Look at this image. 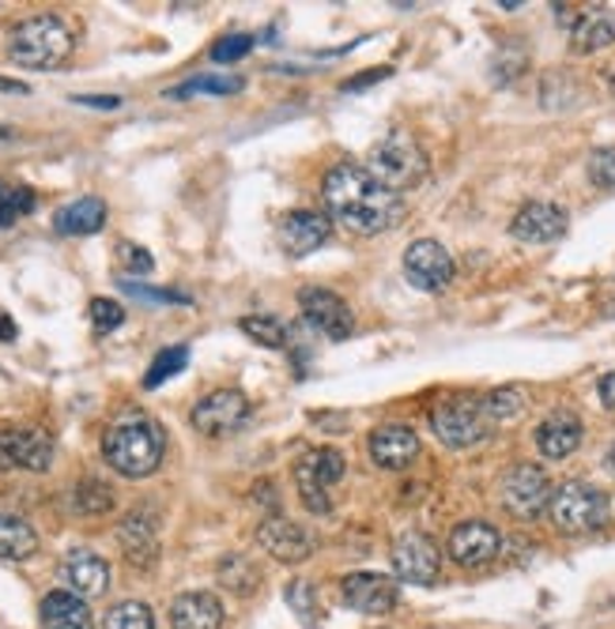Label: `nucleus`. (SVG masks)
Masks as SVG:
<instances>
[{"label": "nucleus", "mask_w": 615, "mask_h": 629, "mask_svg": "<svg viewBox=\"0 0 615 629\" xmlns=\"http://www.w3.org/2000/svg\"><path fill=\"white\" fill-rule=\"evenodd\" d=\"M582 419L574 411H551L548 419L536 427V449L548 460H567L582 445Z\"/></svg>", "instance_id": "obj_21"}, {"label": "nucleus", "mask_w": 615, "mask_h": 629, "mask_svg": "<svg viewBox=\"0 0 615 629\" xmlns=\"http://www.w3.org/2000/svg\"><path fill=\"white\" fill-rule=\"evenodd\" d=\"M483 415H487V422H514L525 415V388L517 385H503L495 388V393L483 396Z\"/></svg>", "instance_id": "obj_28"}, {"label": "nucleus", "mask_w": 615, "mask_h": 629, "mask_svg": "<svg viewBox=\"0 0 615 629\" xmlns=\"http://www.w3.org/2000/svg\"><path fill=\"white\" fill-rule=\"evenodd\" d=\"M171 629H223V599L212 592H182L171 604Z\"/></svg>", "instance_id": "obj_22"}, {"label": "nucleus", "mask_w": 615, "mask_h": 629, "mask_svg": "<svg viewBox=\"0 0 615 629\" xmlns=\"http://www.w3.org/2000/svg\"><path fill=\"white\" fill-rule=\"evenodd\" d=\"M393 570L404 584H435L438 570H442L438 543L427 531H400L393 543Z\"/></svg>", "instance_id": "obj_12"}, {"label": "nucleus", "mask_w": 615, "mask_h": 629, "mask_svg": "<svg viewBox=\"0 0 615 629\" xmlns=\"http://www.w3.org/2000/svg\"><path fill=\"white\" fill-rule=\"evenodd\" d=\"M166 453V433L155 419L140 411L121 415L113 427L102 433V456L118 475L125 478H147L160 472Z\"/></svg>", "instance_id": "obj_2"}, {"label": "nucleus", "mask_w": 615, "mask_h": 629, "mask_svg": "<svg viewBox=\"0 0 615 629\" xmlns=\"http://www.w3.org/2000/svg\"><path fill=\"white\" fill-rule=\"evenodd\" d=\"M102 629H155V615L140 599H125V604H113L102 615Z\"/></svg>", "instance_id": "obj_32"}, {"label": "nucleus", "mask_w": 615, "mask_h": 629, "mask_svg": "<svg viewBox=\"0 0 615 629\" xmlns=\"http://www.w3.org/2000/svg\"><path fill=\"white\" fill-rule=\"evenodd\" d=\"M284 599H287V607L298 615V622L303 626H314V584L310 581H292L287 584V592H284Z\"/></svg>", "instance_id": "obj_35"}, {"label": "nucleus", "mask_w": 615, "mask_h": 629, "mask_svg": "<svg viewBox=\"0 0 615 629\" xmlns=\"http://www.w3.org/2000/svg\"><path fill=\"white\" fill-rule=\"evenodd\" d=\"M42 629H95V618L87 610V599L57 588L42 599Z\"/></svg>", "instance_id": "obj_26"}, {"label": "nucleus", "mask_w": 615, "mask_h": 629, "mask_svg": "<svg viewBox=\"0 0 615 629\" xmlns=\"http://www.w3.org/2000/svg\"><path fill=\"white\" fill-rule=\"evenodd\" d=\"M73 53V31L61 15H31L8 34V57L20 68H57Z\"/></svg>", "instance_id": "obj_3"}, {"label": "nucleus", "mask_w": 615, "mask_h": 629, "mask_svg": "<svg viewBox=\"0 0 615 629\" xmlns=\"http://www.w3.org/2000/svg\"><path fill=\"white\" fill-rule=\"evenodd\" d=\"M73 509L80 512V517H102V512L113 509V490L102 483H95V478H87L73 490Z\"/></svg>", "instance_id": "obj_34"}, {"label": "nucleus", "mask_w": 615, "mask_h": 629, "mask_svg": "<svg viewBox=\"0 0 615 629\" xmlns=\"http://www.w3.org/2000/svg\"><path fill=\"white\" fill-rule=\"evenodd\" d=\"M216 573L223 581V588H231L234 596H250L257 588V570H253V562L245 554H227Z\"/></svg>", "instance_id": "obj_31"}, {"label": "nucleus", "mask_w": 615, "mask_h": 629, "mask_svg": "<svg viewBox=\"0 0 615 629\" xmlns=\"http://www.w3.org/2000/svg\"><path fill=\"white\" fill-rule=\"evenodd\" d=\"M604 464H608V472L615 475V445L608 449V456H604Z\"/></svg>", "instance_id": "obj_48"}, {"label": "nucleus", "mask_w": 615, "mask_h": 629, "mask_svg": "<svg viewBox=\"0 0 615 629\" xmlns=\"http://www.w3.org/2000/svg\"><path fill=\"white\" fill-rule=\"evenodd\" d=\"M344 599L363 615H385V610L397 607V584L382 573H348L340 584Z\"/></svg>", "instance_id": "obj_20"}, {"label": "nucleus", "mask_w": 615, "mask_h": 629, "mask_svg": "<svg viewBox=\"0 0 615 629\" xmlns=\"http://www.w3.org/2000/svg\"><path fill=\"white\" fill-rule=\"evenodd\" d=\"M329 230H332V219L321 216V211H287L279 219V245H284L287 256H310L314 250H321L329 242Z\"/></svg>", "instance_id": "obj_17"}, {"label": "nucleus", "mask_w": 615, "mask_h": 629, "mask_svg": "<svg viewBox=\"0 0 615 629\" xmlns=\"http://www.w3.org/2000/svg\"><path fill=\"white\" fill-rule=\"evenodd\" d=\"M509 234L525 245H548L567 234V211L551 200H529L509 223Z\"/></svg>", "instance_id": "obj_15"}, {"label": "nucleus", "mask_w": 615, "mask_h": 629, "mask_svg": "<svg viewBox=\"0 0 615 629\" xmlns=\"http://www.w3.org/2000/svg\"><path fill=\"white\" fill-rule=\"evenodd\" d=\"M54 441L42 430H0V472H50Z\"/></svg>", "instance_id": "obj_13"}, {"label": "nucleus", "mask_w": 615, "mask_h": 629, "mask_svg": "<svg viewBox=\"0 0 615 629\" xmlns=\"http://www.w3.org/2000/svg\"><path fill=\"white\" fill-rule=\"evenodd\" d=\"M393 76V68H371L366 76H359V79H348V84H340V91H363V87H371L377 84V79H389Z\"/></svg>", "instance_id": "obj_44"}, {"label": "nucleus", "mask_w": 615, "mask_h": 629, "mask_svg": "<svg viewBox=\"0 0 615 629\" xmlns=\"http://www.w3.org/2000/svg\"><path fill=\"white\" fill-rule=\"evenodd\" d=\"M239 328L250 335L253 343H261V347H268V351H284L287 347V324L276 321V317L253 313V317H242Z\"/></svg>", "instance_id": "obj_30"}, {"label": "nucleus", "mask_w": 615, "mask_h": 629, "mask_svg": "<svg viewBox=\"0 0 615 629\" xmlns=\"http://www.w3.org/2000/svg\"><path fill=\"white\" fill-rule=\"evenodd\" d=\"M404 276L416 290H427V295H438L446 290L457 276V264H453V253L446 250L442 242L435 238H419L404 250Z\"/></svg>", "instance_id": "obj_9"}, {"label": "nucleus", "mask_w": 615, "mask_h": 629, "mask_svg": "<svg viewBox=\"0 0 615 629\" xmlns=\"http://www.w3.org/2000/svg\"><path fill=\"white\" fill-rule=\"evenodd\" d=\"M34 208V197L28 189H4L0 185V227H12L20 216H28Z\"/></svg>", "instance_id": "obj_36"}, {"label": "nucleus", "mask_w": 615, "mask_h": 629, "mask_svg": "<svg viewBox=\"0 0 615 629\" xmlns=\"http://www.w3.org/2000/svg\"><path fill=\"white\" fill-rule=\"evenodd\" d=\"M91 324L95 332H113V328L125 324V309H121V302H113V298H95L91 302Z\"/></svg>", "instance_id": "obj_38"}, {"label": "nucleus", "mask_w": 615, "mask_h": 629, "mask_svg": "<svg viewBox=\"0 0 615 629\" xmlns=\"http://www.w3.org/2000/svg\"><path fill=\"white\" fill-rule=\"evenodd\" d=\"M257 547L276 562H306L314 554V536L303 525H292L284 517H268L257 528Z\"/></svg>", "instance_id": "obj_19"}, {"label": "nucleus", "mask_w": 615, "mask_h": 629, "mask_svg": "<svg viewBox=\"0 0 615 629\" xmlns=\"http://www.w3.org/2000/svg\"><path fill=\"white\" fill-rule=\"evenodd\" d=\"M118 543L129 562L152 565L155 551H160V525H155V512H147V509L129 512L118 528Z\"/></svg>", "instance_id": "obj_23"}, {"label": "nucleus", "mask_w": 615, "mask_h": 629, "mask_svg": "<svg viewBox=\"0 0 615 629\" xmlns=\"http://www.w3.org/2000/svg\"><path fill=\"white\" fill-rule=\"evenodd\" d=\"M498 547H503L498 528H491L487 520H464V525H457L450 531V543H446V551H450L453 562L464 565V570H480V565L495 562Z\"/></svg>", "instance_id": "obj_14"}, {"label": "nucleus", "mask_w": 615, "mask_h": 629, "mask_svg": "<svg viewBox=\"0 0 615 629\" xmlns=\"http://www.w3.org/2000/svg\"><path fill=\"white\" fill-rule=\"evenodd\" d=\"M253 49V34H227L212 46V60L216 65H231V60H242L245 53Z\"/></svg>", "instance_id": "obj_39"}, {"label": "nucleus", "mask_w": 615, "mask_h": 629, "mask_svg": "<svg viewBox=\"0 0 615 629\" xmlns=\"http://www.w3.org/2000/svg\"><path fill=\"white\" fill-rule=\"evenodd\" d=\"M61 584L80 599H95L110 588V565L95 551H68L61 562Z\"/></svg>", "instance_id": "obj_18"}, {"label": "nucleus", "mask_w": 615, "mask_h": 629, "mask_svg": "<svg viewBox=\"0 0 615 629\" xmlns=\"http://www.w3.org/2000/svg\"><path fill=\"white\" fill-rule=\"evenodd\" d=\"M615 42V15L608 8H589L578 12L574 26H570V49L574 53H601Z\"/></svg>", "instance_id": "obj_24"}, {"label": "nucleus", "mask_w": 615, "mask_h": 629, "mask_svg": "<svg viewBox=\"0 0 615 629\" xmlns=\"http://www.w3.org/2000/svg\"><path fill=\"white\" fill-rule=\"evenodd\" d=\"M430 430L442 445L469 449L487 438V415H483V404L472 400V396H453V400H442L430 411Z\"/></svg>", "instance_id": "obj_6"}, {"label": "nucleus", "mask_w": 615, "mask_h": 629, "mask_svg": "<svg viewBox=\"0 0 615 629\" xmlns=\"http://www.w3.org/2000/svg\"><path fill=\"white\" fill-rule=\"evenodd\" d=\"M245 87L242 76H231V73H212V76H197L189 84L174 87L171 99H193V95H239Z\"/></svg>", "instance_id": "obj_29"}, {"label": "nucleus", "mask_w": 615, "mask_h": 629, "mask_svg": "<svg viewBox=\"0 0 615 629\" xmlns=\"http://www.w3.org/2000/svg\"><path fill=\"white\" fill-rule=\"evenodd\" d=\"M34 551H39V531L28 520L0 512V558L4 562H28Z\"/></svg>", "instance_id": "obj_27"}, {"label": "nucleus", "mask_w": 615, "mask_h": 629, "mask_svg": "<svg viewBox=\"0 0 615 629\" xmlns=\"http://www.w3.org/2000/svg\"><path fill=\"white\" fill-rule=\"evenodd\" d=\"M15 335H20V328H15L12 317H8L4 309H0V343H12Z\"/></svg>", "instance_id": "obj_46"}, {"label": "nucleus", "mask_w": 615, "mask_h": 629, "mask_svg": "<svg viewBox=\"0 0 615 629\" xmlns=\"http://www.w3.org/2000/svg\"><path fill=\"white\" fill-rule=\"evenodd\" d=\"M551 478L540 464H514L503 475V486H498V498L514 517L532 520L540 517L543 509L551 505Z\"/></svg>", "instance_id": "obj_8"}, {"label": "nucleus", "mask_w": 615, "mask_h": 629, "mask_svg": "<svg viewBox=\"0 0 615 629\" xmlns=\"http://www.w3.org/2000/svg\"><path fill=\"white\" fill-rule=\"evenodd\" d=\"M76 106H91V110H121L118 95H73Z\"/></svg>", "instance_id": "obj_43"}, {"label": "nucleus", "mask_w": 615, "mask_h": 629, "mask_svg": "<svg viewBox=\"0 0 615 629\" xmlns=\"http://www.w3.org/2000/svg\"><path fill=\"white\" fill-rule=\"evenodd\" d=\"M0 91H4V95H28L31 87L20 84V79H0Z\"/></svg>", "instance_id": "obj_47"}, {"label": "nucleus", "mask_w": 615, "mask_h": 629, "mask_svg": "<svg viewBox=\"0 0 615 629\" xmlns=\"http://www.w3.org/2000/svg\"><path fill=\"white\" fill-rule=\"evenodd\" d=\"M107 227V203L99 197H80L65 208H57L54 216V230L65 238H87V234H99Z\"/></svg>", "instance_id": "obj_25"}, {"label": "nucleus", "mask_w": 615, "mask_h": 629, "mask_svg": "<svg viewBox=\"0 0 615 629\" xmlns=\"http://www.w3.org/2000/svg\"><path fill=\"white\" fill-rule=\"evenodd\" d=\"M321 200L332 223L359 238H374L393 230L404 219V200L377 185L371 170L359 163H337L321 181Z\"/></svg>", "instance_id": "obj_1"}, {"label": "nucleus", "mask_w": 615, "mask_h": 629, "mask_svg": "<svg viewBox=\"0 0 615 629\" xmlns=\"http://www.w3.org/2000/svg\"><path fill=\"white\" fill-rule=\"evenodd\" d=\"M298 309H303L306 324L321 332L325 340H348L355 332V313L337 290L325 287H303L298 290Z\"/></svg>", "instance_id": "obj_10"}, {"label": "nucleus", "mask_w": 615, "mask_h": 629, "mask_svg": "<svg viewBox=\"0 0 615 629\" xmlns=\"http://www.w3.org/2000/svg\"><path fill=\"white\" fill-rule=\"evenodd\" d=\"M601 404L615 415V369H612V374L601 377Z\"/></svg>", "instance_id": "obj_45"}, {"label": "nucleus", "mask_w": 615, "mask_h": 629, "mask_svg": "<svg viewBox=\"0 0 615 629\" xmlns=\"http://www.w3.org/2000/svg\"><path fill=\"white\" fill-rule=\"evenodd\" d=\"M121 290H129L133 298H144V302H178V306L189 302L186 295H174V290H147L144 283H136V279H121Z\"/></svg>", "instance_id": "obj_41"}, {"label": "nucleus", "mask_w": 615, "mask_h": 629, "mask_svg": "<svg viewBox=\"0 0 615 629\" xmlns=\"http://www.w3.org/2000/svg\"><path fill=\"white\" fill-rule=\"evenodd\" d=\"M189 366V347L186 343H178V347H166L155 354V362L147 366V377H144V388H160L166 385L171 377H178L182 369Z\"/></svg>", "instance_id": "obj_33"}, {"label": "nucleus", "mask_w": 615, "mask_h": 629, "mask_svg": "<svg viewBox=\"0 0 615 629\" xmlns=\"http://www.w3.org/2000/svg\"><path fill=\"white\" fill-rule=\"evenodd\" d=\"M366 170H371V177L377 185H385V189L400 197L404 189H411V185L424 181L427 152L419 147V140L411 136V132L393 129L371 147V155H366Z\"/></svg>", "instance_id": "obj_4"}, {"label": "nucleus", "mask_w": 615, "mask_h": 629, "mask_svg": "<svg viewBox=\"0 0 615 629\" xmlns=\"http://www.w3.org/2000/svg\"><path fill=\"white\" fill-rule=\"evenodd\" d=\"M589 177H593V185H601V189H615V144L596 147V152L589 155Z\"/></svg>", "instance_id": "obj_37"}, {"label": "nucleus", "mask_w": 615, "mask_h": 629, "mask_svg": "<svg viewBox=\"0 0 615 629\" xmlns=\"http://www.w3.org/2000/svg\"><path fill=\"white\" fill-rule=\"evenodd\" d=\"M245 419H250V400H245L239 388H216L205 400H197L189 415V422L205 438H227V433L245 427Z\"/></svg>", "instance_id": "obj_11"}, {"label": "nucleus", "mask_w": 615, "mask_h": 629, "mask_svg": "<svg viewBox=\"0 0 615 629\" xmlns=\"http://www.w3.org/2000/svg\"><path fill=\"white\" fill-rule=\"evenodd\" d=\"M525 65H529V57H525V49H514V46H506L503 53L495 57V84H509V79H517L525 73Z\"/></svg>", "instance_id": "obj_40"}, {"label": "nucleus", "mask_w": 615, "mask_h": 629, "mask_svg": "<svg viewBox=\"0 0 615 629\" xmlns=\"http://www.w3.org/2000/svg\"><path fill=\"white\" fill-rule=\"evenodd\" d=\"M348 472V460L337 449H310L303 460L295 464V486L303 494V505L310 512H329V486L340 483Z\"/></svg>", "instance_id": "obj_7"}, {"label": "nucleus", "mask_w": 615, "mask_h": 629, "mask_svg": "<svg viewBox=\"0 0 615 629\" xmlns=\"http://www.w3.org/2000/svg\"><path fill=\"white\" fill-rule=\"evenodd\" d=\"M551 525L567 536H582V531H596L608 520V498L596 490L593 483H582V478H570L562 483L556 494H551Z\"/></svg>", "instance_id": "obj_5"}, {"label": "nucleus", "mask_w": 615, "mask_h": 629, "mask_svg": "<svg viewBox=\"0 0 615 629\" xmlns=\"http://www.w3.org/2000/svg\"><path fill=\"white\" fill-rule=\"evenodd\" d=\"M118 253H121V264H125L133 276H147V272L155 268V261L147 256V250H140V245H129V242H121L118 245Z\"/></svg>", "instance_id": "obj_42"}, {"label": "nucleus", "mask_w": 615, "mask_h": 629, "mask_svg": "<svg viewBox=\"0 0 615 629\" xmlns=\"http://www.w3.org/2000/svg\"><path fill=\"white\" fill-rule=\"evenodd\" d=\"M366 449H371V460L377 467H385V472H404V467L419 456V438L416 430L404 427V422H382L377 430H371Z\"/></svg>", "instance_id": "obj_16"}]
</instances>
